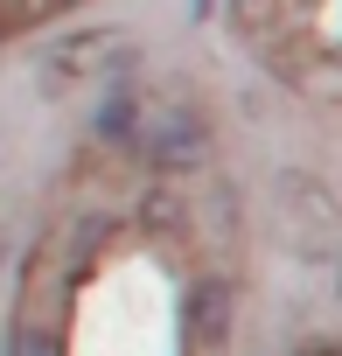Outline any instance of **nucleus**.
<instances>
[{
    "instance_id": "nucleus-1",
    "label": "nucleus",
    "mask_w": 342,
    "mask_h": 356,
    "mask_svg": "<svg viewBox=\"0 0 342 356\" xmlns=\"http://www.w3.org/2000/svg\"><path fill=\"white\" fill-rule=\"evenodd\" d=\"M203 154V119L196 112H168L161 126H154V161L161 168H189Z\"/></svg>"
},
{
    "instance_id": "nucleus-2",
    "label": "nucleus",
    "mask_w": 342,
    "mask_h": 356,
    "mask_svg": "<svg viewBox=\"0 0 342 356\" xmlns=\"http://www.w3.org/2000/svg\"><path fill=\"white\" fill-rule=\"evenodd\" d=\"M133 98H105V112H98V140H133Z\"/></svg>"
},
{
    "instance_id": "nucleus-3",
    "label": "nucleus",
    "mask_w": 342,
    "mask_h": 356,
    "mask_svg": "<svg viewBox=\"0 0 342 356\" xmlns=\"http://www.w3.org/2000/svg\"><path fill=\"white\" fill-rule=\"evenodd\" d=\"M8 356H56V349H49V335H35V328H22V335H15V349H8Z\"/></svg>"
}]
</instances>
